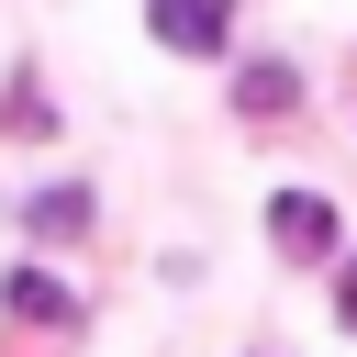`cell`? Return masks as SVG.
<instances>
[{"instance_id":"obj_1","label":"cell","mask_w":357,"mask_h":357,"mask_svg":"<svg viewBox=\"0 0 357 357\" xmlns=\"http://www.w3.org/2000/svg\"><path fill=\"white\" fill-rule=\"evenodd\" d=\"M145 22H156V45H178V56H223L234 0H145Z\"/></svg>"},{"instance_id":"obj_2","label":"cell","mask_w":357,"mask_h":357,"mask_svg":"<svg viewBox=\"0 0 357 357\" xmlns=\"http://www.w3.org/2000/svg\"><path fill=\"white\" fill-rule=\"evenodd\" d=\"M268 234H279L290 257H335V201H324V190H279V201H268Z\"/></svg>"},{"instance_id":"obj_3","label":"cell","mask_w":357,"mask_h":357,"mask_svg":"<svg viewBox=\"0 0 357 357\" xmlns=\"http://www.w3.org/2000/svg\"><path fill=\"white\" fill-rule=\"evenodd\" d=\"M11 312H22V324H78V301H67L45 268H11Z\"/></svg>"},{"instance_id":"obj_4","label":"cell","mask_w":357,"mask_h":357,"mask_svg":"<svg viewBox=\"0 0 357 357\" xmlns=\"http://www.w3.org/2000/svg\"><path fill=\"white\" fill-rule=\"evenodd\" d=\"M234 100H245V112H290V100H301V78H290L279 56H257V67L234 78Z\"/></svg>"},{"instance_id":"obj_5","label":"cell","mask_w":357,"mask_h":357,"mask_svg":"<svg viewBox=\"0 0 357 357\" xmlns=\"http://www.w3.org/2000/svg\"><path fill=\"white\" fill-rule=\"evenodd\" d=\"M22 212H33V234H78L89 223V190H33Z\"/></svg>"},{"instance_id":"obj_6","label":"cell","mask_w":357,"mask_h":357,"mask_svg":"<svg viewBox=\"0 0 357 357\" xmlns=\"http://www.w3.org/2000/svg\"><path fill=\"white\" fill-rule=\"evenodd\" d=\"M346 324H357V268H346Z\"/></svg>"}]
</instances>
